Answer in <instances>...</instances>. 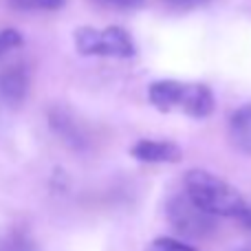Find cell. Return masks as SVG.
Returning <instances> with one entry per match:
<instances>
[{
    "label": "cell",
    "mask_w": 251,
    "mask_h": 251,
    "mask_svg": "<svg viewBox=\"0 0 251 251\" xmlns=\"http://www.w3.org/2000/svg\"><path fill=\"white\" fill-rule=\"evenodd\" d=\"M229 139L240 152L251 154V104L238 108L229 119Z\"/></svg>",
    "instance_id": "8"
},
{
    "label": "cell",
    "mask_w": 251,
    "mask_h": 251,
    "mask_svg": "<svg viewBox=\"0 0 251 251\" xmlns=\"http://www.w3.org/2000/svg\"><path fill=\"white\" fill-rule=\"evenodd\" d=\"M130 154L143 163H176L181 161L183 152L176 143L159 141V139H141L132 146Z\"/></svg>",
    "instance_id": "4"
},
{
    "label": "cell",
    "mask_w": 251,
    "mask_h": 251,
    "mask_svg": "<svg viewBox=\"0 0 251 251\" xmlns=\"http://www.w3.org/2000/svg\"><path fill=\"white\" fill-rule=\"evenodd\" d=\"M51 124H53V128H55V132L60 134V137H64L66 143H71V146H82L84 143V132L77 128V124L71 119V115L66 113V110H62V113H51Z\"/></svg>",
    "instance_id": "9"
},
{
    "label": "cell",
    "mask_w": 251,
    "mask_h": 251,
    "mask_svg": "<svg viewBox=\"0 0 251 251\" xmlns=\"http://www.w3.org/2000/svg\"><path fill=\"white\" fill-rule=\"evenodd\" d=\"M9 4L22 11H55L64 7L66 0H9Z\"/></svg>",
    "instance_id": "10"
},
{
    "label": "cell",
    "mask_w": 251,
    "mask_h": 251,
    "mask_svg": "<svg viewBox=\"0 0 251 251\" xmlns=\"http://www.w3.org/2000/svg\"><path fill=\"white\" fill-rule=\"evenodd\" d=\"M9 236H11V231H4V229H0V251H2L4 247H7V243H9Z\"/></svg>",
    "instance_id": "17"
},
{
    "label": "cell",
    "mask_w": 251,
    "mask_h": 251,
    "mask_svg": "<svg viewBox=\"0 0 251 251\" xmlns=\"http://www.w3.org/2000/svg\"><path fill=\"white\" fill-rule=\"evenodd\" d=\"M185 192L214 216H236L247 205L240 192L227 181H223L216 174H209L205 170H190L185 174Z\"/></svg>",
    "instance_id": "1"
},
{
    "label": "cell",
    "mask_w": 251,
    "mask_h": 251,
    "mask_svg": "<svg viewBox=\"0 0 251 251\" xmlns=\"http://www.w3.org/2000/svg\"><path fill=\"white\" fill-rule=\"evenodd\" d=\"M20 44H22V35L18 31H13V29L0 31V55H4L7 51L20 47Z\"/></svg>",
    "instance_id": "12"
},
{
    "label": "cell",
    "mask_w": 251,
    "mask_h": 251,
    "mask_svg": "<svg viewBox=\"0 0 251 251\" xmlns=\"http://www.w3.org/2000/svg\"><path fill=\"white\" fill-rule=\"evenodd\" d=\"M238 221L243 223V225L247 227V229H251V207H245L243 212L238 214Z\"/></svg>",
    "instance_id": "16"
},
{
    "label": "cell",
    "mask_w": 251,
    "mask_h": 251,
    "mask_svg": "<svg viewBox=\"0 0 251 251\" xmlns=\"http://www.w3.org/2000/svg\"><path fill=\"white\" fill-rule=\"evenodd\" d=\"M75 49L82 55L100 57H132L137 53L132 38L119 26H108L101 31L93 26H79L75 31Z\"/></svg>",
    "instance_id": "2"
},
{
    "label": "cell",
    "mask_w": 251,
    "mask_h": 251,
    "mask_svg": "<svg viewBox=\"0 0 251 251\" xmlns=\"http://www.w3.org/2000/svg\"><path fill=\"white\" fill-rule=\"evenodd\" d=\"M26 91H29V71L22 64H11L0 73V100L7 106L22 104Z\"/></svg>",
    "instance_id": "6"
},
{
    "label": "cell",
    "mask_w": 251,
    "mask_h": 251,
    "mask_svg": "<svg viewBox=\"0 0 251 251\" xmlns=\"http://www.w3.org/2000/svg\"><path fill=\"white\" fill-rule=\"evenodd\" d=\"M150 251H199V249H194L192 245L183 243V240L161 236V238H156L154 243L150 245Z\"/></svg>",
    "instance_id": "11"
},
{
    "label": "cell",
    "mask_w": 251,
    "mask_h": 251,
    "mask_svg": "<svg viewBox=\"0 0 251 251\" xmlns=\"http://www.w3.org/2000/svg\"><path fill=\"white\" fill-rule=\"evenodd\" d=\"M214 95L207 86L203 84H183L181 97H178V110H183L185 115L196 119L209 117L214 113Z\"/></svg>",
    "instance_id": "5"
},
{
    "label": "cell",
    "mask_w": 251,
    "mask_h": 251,
    "mask_svg": "<svg viewBox=\"0 0 251 251\" xmlns=\"http://www.w3.org/2000/svg\"><path fill=\"white\" fill-rule=\"evenodd\" d=\"M183 91V82L176 79H161V82L150 84L148 88V97H150L152 106H156L163 113H170L178 106V97Z\"/></svg>",
    "instance_id": "7"
},
{
    "label": "cell",
    "mask_w": 251,
    "mask_h": 251,
    "mask_svg": "<svg viewBox=\"0 0 251 251\" xmlns=\"http://www.w3.org/2000/svg\"><path fill=\"white\" fill-rule=\"evenodd\" d=\"M2 251H38V249H35V245L31 243L26 236H20V234H16V231H11L7 247Z\"/></svg>",
    "instance_id": "13"
},
{
    "label": "cell",
    "mask_w": 251,
    "mask_h": 251,
    "mask_svg": "<svg viewBox=\"0 0 251 251\" xmlns=\"http://www.w3.org/2000/svg\"><path fill=\"white\" fill-rule=\"evenodd\" d=\"M168 218L174 229L185 238H205L216 227V216L205 212L187 192L174 196L168 203Z\"/></svg>",
    "instance_id": "3"
},
{
    "label": "cell",
    "mask_w": 251,
    "mask_h": 251,
    "mask_svg": "<svg viewBox=\"0 0 251 251\" xmlns=\"http://www.w3.org/2000/svg\"><path fill=\"white\" fill-rule=\"evenodd\" d=\"M101 4H108V7H117V9H132L139 7L143 0H100Z\"/></svg>",
    "instance_id": "15"
},
{
    "label": "cell",
    "mask_w": 251,
    "mask_h": 251,
    "mask_svg": "<svg viewBox=\"0 0 251 251\" xmlns=\"http://www.w3.org/2000/svg\"><path fill=\"white\" fill-rule=\"evenodd\" d=\"M170 9H176V11H190V9H199L203 4H207L209 0H163Z\"/></svg>",
    "instance_id": "14"
}]
</instances>
